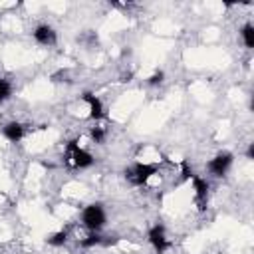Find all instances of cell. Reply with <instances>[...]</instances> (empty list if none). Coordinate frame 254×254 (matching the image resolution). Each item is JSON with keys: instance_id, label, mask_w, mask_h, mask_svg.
Returning <instances> with one entry per match:
<instances>
[{"instance_id": "6da1fadb", "label": "cell", "mask_w": 254, "mask_h": 254, "mask_svg": "<svg viewBox=\"0 0 254 254\" xmlns=\"http://www.w3.org/2000/svg\"><path fill=\"white\" fill-rule=\"evenodd\" d=\"M159 165L153 163H135L133 167L125 169V177L133 183V185H145L153 175H157Z\"/></svg>"}, {"instance_id": "7a4b0ae2", "label": "cell", "mask_w": 254, "mask_h": 254, "mask_svg": "<svg viewBox=\"0 0 254 254\" xmlns=\"http://www.w3.org/2000/svg\"><path fill=\"white\" fill-rule=\"evenodd\" d=\"M81 222H83L85 228L97 232L105 224V210H103V206L99 202H93V204L85 206L83 212H81Z\"/></svg>"}, {"instance_id": "3957f363", "label": "cell", "mask_w": 254, "mask_h": 254, "mask_svg": "<svg viewBox=\"0 0 254 254\" xmlns=\"http://www.w3.org/2000/svg\"><path fill=\"white\" fill-rule=\"evenodd\" d=\"M67 159H71V165L75 169H87L93 165V157L85 149H81L75 139H71L67 143Z\"/></svg>"}, {"instance_id": "277c9868", "label": "cell", "mask_w": 254, "mask_h": 254, "mask_svg": "<svg viewBox=\"0 0 254 254\" xmlns=\"http://www.w3.org/2000/svg\"><path fill=\"white\" fill-rule=\"evenodd\" d=\"M147 238H149V242L153 244V248H155L157 254H163V252L171 246V242H169L167 236H165V228H163V224H155V226H151Z\"/></svg>"}, {"instance_id": "5b68a950", "label": "cell", "mask_w": 254, "mask_h": 254, "mask_svg": "<svg viewBox=\"0 0 254 254\" xmlns=\"http://www.w3.org/2000/svg\"><path fill=\"white\" fill-rule=\"evenodd\" d=\"M230 165H232V155H230V153H218L214 159L208 161L206 169H208L214 177H222V175H226V171L230 169Z\"/></svg>"}, {"instance_id": "8992f818", "label": "cell", "mask_w": 254, "mask_h": 254, "mask_svg": "<svg viewBox=\"0 0 254 254\" xmlns=\"http://www.w3.org/2000/svg\"><path fill=\"white\" fill-rule=\"evenodd\" d=\"M81 97L89 105V119H95V121L105 119V109H103V103H101V99L97 95H93L91 91H85Z\"/></svg>"}, {"instance_id": "52a82bcc", "label": "cell", "mask_w": 254, "mask_h": 254, "mask_svg": "<svg viewBox=\"0 0 254 254\" xmlns=\"http://www.w3.org/2000/svg\"><path fill=\"white\" fill-rule=\"evenodd\" d=\"M34 40H36L38 44H42V46H54L56 40H58V36H56V30H54L52 26L42 24V26H38V28L34 30Z\"/></svg>"}, {"instance_id": "ba28073f", "label": "cell", "mask_w": 254, "mask_h": 254, "mask_svg": "<svg viewBox=\"0 0 254 254\" xmlns=\"http://www.w3.org/2000/svg\"><path fill=\"white\" fill-rule=\"evenodd\" d=\"M190 181H192V187H194V194H196L198 208H200V210H204V204H206V194H208V183H206V179H200V177H196L194 173H192Z\"/></svg>"}, {"instance_id": "9c48e42d", "label": "cell", "mask_w": 254, "mask_h": 254, "mask_svg": "<svg viewBox=\"0 0 254 254\" xmlns=\"http://www.w3.org/2000/svg\"><path fill=\"white\" fill-rule=\"evenodd\" d=\"M2 135H4L8 141H12V143H18V141L24 137V125H22V123H18V121L6 123V125L2 127Z\"/></svg>"}, {"instance_id": "30bf717a", "label": "cell", "mask_w": 254, "mask_h": 254, "mask_svg": "<svg viewBox=\"0 0 254 254\" xmlns=\"http://www.w3.org/2000/svg\"><path fill=\"white\" fill-rule=\"evenodd\" d=\"M240 36H242L246 48H254V26L252 24H244L240 30Z\"/></svg>"}, {"instance_id": "8fae6325", "label": "cell", "mask_w": 254, "mask_h": 254, "mask_svg": "<svg viewBox=\"0 0 254 254\" xmlns=\"http://www.w3.org/2000/svg\"><path fill=\"white\" fill-rule=\"evenodd\" d=\"M65 240H67V230H60V232H56L48 238V244L50 246H64Z\"/></svg>"}, {"instance_id": "7c38bea8", "label": "cell", "mask_w": 254, "mask_h": 254, "mask_svg": "<svg viewBox=\"0 0 254 254\" xmlns=\"http://www.w3.org/2000/svg\"><path fill=\"white\" fill-rule=\"evenodd\" d=\"M83 248H91V246H99V244H103V236H99L97 232H93V234H89L87 238H83L81 242H79Z\"/></svg>"}, {"instance_id": "4fadbf2b", "label": "cell", "mask_w": 254, "mask_h": 254, "mask_svg": "<svg viewBox=\"0 0 254 254\" xmlns=\"http://www.w3.org/2000/svg\"><path fill=\"white\" fill-rule=\"evenodd\" d=\"M10 95H12V85H10L6 79L0 77V103H4Z\"/></svg>"}, {"instance_id": "5bb4252c", "label": "cell", "mask_w": 254, "mask_h": 254, "mask_svg": "<svg viewBox=\"0 0 254 254\" xmlns=\"http://www.w3.org/2000/svg\"><path fill=\"white\" fill-rule=\"evenodd\" d=\"M89 135H91V139H93L95 143H103V139H105V131H103L101 127H93V129L89 131Z\"/></svg>"}, {"instance_id": "9a60e30c", "label": "cell", "mask_w": 254, "mask_h": 254, "mask_svg": "<svg viewBox=\"0 0 254 254\" xmlns=\"http://www.w3.org/2000/svg\"><path fill=\"white\" fill-rule=\"evenodd\" d=\"M181 175H183V179H190V177H192V171H190V167H189L187 159H183V161H181Z\"/></svg>"}, {"instance_id": "2e32d148", "label": "cell", "mask_w": 254, "mask_h": 254, "mask_svg": "<svg viewBox=\"0 0 254 254\" xmlns=\"http://www.w3.org/2000/svg\"><path fill=\"white\" fill-rule=\"evenodd\" d=\"M163 77H165V73H163V71L153 73V75L149 77V85H157V83H161V81H163Z\"/></svg>"}, {"instance_id": "e0dca14e", "label": "cell", "mask_w": 254, "mask_h": 254, "mask_svg": "<svg viewBox=\"0 0 254 254\" xmlns=\"http://www.w3.org/2000/svg\"><path fill=\"white\" fill-rule=\"evenodd\" d=\"M246 157H248V159H254V143H250V145H248V151H246Z\"/></svg>"}]
</instances>
